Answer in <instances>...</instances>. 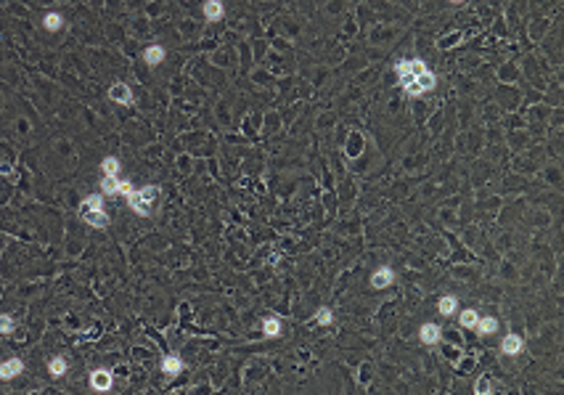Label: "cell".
Listing matches in <instances>:
<instances>
[{
    "label": "cell",
    "instance_id": "obj_29",
    "mask_svg": "<svg viewBox=\"0 0 564 395\" xmlns=\"http://www.w3.org/2000/svg\"><path fill=\"white\" fill-rule=\"evenodd\" d=\"M458 37H461V35H453V37H443V40L437 43V45H440V48H450V45H456V40H458Z\"/></svg>",
    "mask_w": 564,
    "mask_h": 395
},
{
    "label": "cell",
    "instance_id": "obj_31",
    "mask_svg": "<svg viewBox=\"0 0 564 395\" xmlns=\"http://www.w3.org/2000/svg\"><path fill=\"white\" fill-rule=\"evenodd\" d=\"M450 3H456V6H458V3H464V0H450Z\"/></svg>",
    "mask_w": 564,
    "mask_h": 395
},
{
    "label": "cell",
    "instance_id": "obj_27",
    "mask_svg": "<svg viewBox=\"0 0 564 395\" xmlns=\"http://www.w3.org/2000/svg\"><path fill=\"white\" fill-rule=\"evenodd\" d=\"M133 191H135V188H133V183H130V181H119V188H117V194H124V196H130Z\"/></svg>",
    "mask_w": 564,
    "mask_h": 395
},
{
    "label": "cell",
    "instance_id": "obj_23",
    "mask_svg": "<svg viewBox=\"0 0 564 395\" xmlns=\"http://www.w3.org/2000/svg\"><path fill=\"white\" fill-rule=\"evenodd\" d=\"M474 392H477V395H488V392H493V382H490L488 377H482L479 382L474 385Z\"/></svg>",
    "mask_w": 564,
    "mask_h": 395
},
{
    "label": "cell",
    "instance_id": "obj_15",
    "mask_svg": "<svg viewBox=\"0 0 564 395\" xmlns=\"http://www.w3.org/2000/svg\"><path fill=\"white\" fill-rule=\"evenodd\" d=\"M474 329L479 331V334H495V331H498V321L490 319V315H488V319H477V326H474Z\"/></svg>",
    "mask_w": 564,
    "mask_h": 395
},
{
    "label": "cell",
    "instance_id": "obj_18",
    "mask_svg": "<svg viewBox=\"0 0 564 395\" xmlns=\"http://www.w3.org/2000/svg\"><path fill=\"white\" fill-rule=\"evenodd\" d=\"M101 170H103V175H117V172H119V160H117V156H106V160L101 162Z\"/></svg>",
    "mask_w": 564,
    "mask_h": 395
},
{
    "label": "cell",
    "instance_id": "obj_22",
    "mask_svg": "<svg viewBox=\"0 0 564 395\" xmlns=\"http://www.w3.org/2000/svg\"><path fill=\"white\" fill-rule=\"evenodd\" d=\"M13 329H16V321H13V315H0V334H11Z\"/></svg>",
    "mask_w": 564,
    "mask_h": 395
},
{
    "label": "cell",
    "instance_id": "obj_4",
    "mask_svg": "<svg viewBox=\"0 0 564 395\" xmlns=\"http://www.w3.org/2000/svg\"><path fill=\"white\" fill-rule=\"evenodd\" d=\"M109 98L117 101V104H124V106H133V93H130V88L124 85V83L112 85V90H109Z\"/></svg>",
    "mask_w": 564,
    "mask_h": 395
},
{
    "label": "cell",
    "instance_id": "obj_16",
    "mask_svg": "<svg viewBox=\"0 0 564 395\" xmlns=\"http://www.w3.org/2000/svg\"><path fill=\"white\" fill-rule=\"evenodd\" d=\"M117 188H119V178L117 175H103V181H101V191L103 194L117 196Z\"/></svg>",
    "mask_w": 564,
    "mask_h": 395
},
{
    "label": "cell",
    "instance_id": "obj_30",
    "mask_svg": "<svg viewBox=\"0 0 564 395\" xmlns=\"http://www.w3.org/2000/svg\"><path fill=\"white\" fill-rule=\"evenodd\" d=\"M413 80H416V74H411V72H408V74H400V85H403V88H405V85H411Z\"/></svg>",
    "mask_w": 564,
    "mask_h": 395
},
{
    "label": "cell",
    "instance_id": "obj_13",
    "mask_svg": "<svg viewBox=\"0 0 564 395\" xmlns=\"http://www.w3.org/2000/svg\"><path fill=\"white\" fill-rule=\"evenodd\" d=\"M43 24H45V29H48V32H58V29L64 27V16H61V13H56V11H51V13H45Z\"/></svg>",
    "mask_w": 564,
    "mask_h": 395
},
{
    "label": "cell",
    "instance_id": "obj_2",
    "mask_svg": "<svg viewBox=\"0 0 564 395\" xmlns=\"http://www.w3.org/2000/svg\"><path fill=\"white\" fill-rule=\"evenodd\" d=\"M90 385H93V390L96 392H109L112 390V385H114V377H112V371L109 369H96L90 374Z\"/></svg>",
    "mask_w": 564,
    "mask_h": 395
},
{
    "label": "cell",
    "instance_id": "obj_6",
    "mask_svg": "<svg viewBox=\"0 0 564 395\" xmlns=\"http://www.w3.org/2000/svg\"><path fill=\"white\" fill-rule=\"evenodd\" d=\"M522 347H525V340L519 337V334H509L504 342H500V350H504L506 356H516V353H522Z\"/></svg>",
    "mask_w": 564,
    "mask_h": 395
},
{
    "label": "cell",
    "instance_id": "obj_20",
    "mask_svg": "<svg viewBox=\"0 0 564 395\" xmlns=\"http://www.w3.org/2000/svg\"><path fill=\"white\" fill-rule=\"evenodd\" d=\"M138 194H140V199H143L146 204H154L156 199H159V188H156V186H146V188H140Z\"/></svg>",
    "mask_w": 564,
    "mask_h": 395
},
{
    "label": "cell",
    "instance_id": "obj_3",
    "mask_svg": "<svg viewBox=\"0 0 564 395\" xmlns=\"http://www.w3.org/2000/svg\"><path fill=\"white\" fill-rule=\"evenodd\" d=\"M395 281V271L392 268H376V273L371 276V287L373 289H384V287H389V284Z\"/></svg>",
    "mask_w": 564,
    "mask_h": 395
},
{
    "label": "cell",
    "instance_id": "obj_17",
    "mask_svg": "<svg viewBox=\"0 0 564 395\" xmlns=\"http://www.w3.org/2000/svg\"><path fill=\"white\" fill-rule=\"evenodd\" d=\"M456 308H458V297L448 294V297L440 300V313H443V315H453V313H456Z\"/></svg>",
    "mask_w": 564,
    "mask_h": 395
},
{
    "label": "cell",
    "instance_id": "obj_7",
    "mask_svg": "<svg viewBox=\"0 0 564 395\" xmlns=\"http://www.w3.org/2000/svg\"><path fill=\"white\" fill-rule=\"evenodd\" d=\"M223 13H225V8H223L220 0H207L204 3V19L207 22H220Z\"/></svg>",
    "mask_w": 564,
    "mask_h": 395
},
{
    "label": "cell",
    "instance_id": "obj_1",
    "mask_svg": "<svg viewBox=\"0 0 564 395\" xmlns=\"http://www.w3.org/2000/svg\"><path fill=\"white\" fill-rule=\"evenodd\" d=\"M80 215H82L85 223L93 226V228H106L109 226V218L103 215V207H96V204H90V202L80 204Z\"/></svg>",
    "mask_w": 564,
    "mask_h": 395
},
{
    "label": "cell",
    "instance_id": "obj_26",
    "mask_svg": "<svg viewBox=\"0 0 564 395\" xmlns=\"http://www.w3.org/2000/svg\"><path fill=\"white\" fill-rule=\"evenodd\" d=\"M403 90H405V93H408V96H413V98H416V96H421V93H424V90H421V85H419L416 80H413L411 85H405Z\"/></svg>",
    "mask_w": 564,
    "mask_h": 395
},
{
    "label": "cell",
    "instance_id": "obj_9",
    "mask_svg": "<svg viewBox=\"0 0 564 395\" xmlns=\"http://www.w3.org/2000/svg\"><path fill=\"white\" fill-rule=\"evenodd\" d=\"M143 61H146L149 67L162 64V61H164V48H162V45H151V48H146V51H143Z\"/></svg>",
    "mask_w": 564,
    "mask_h": 395
},
{
    "label": "cell",
    "instance_id": "obj_10",
    "mask_svg": "<svg viewBox=\"0 0 564 395\" xmlns=\"http://www.w3.org/2000/svg\"><path fill=\"white\" fill-rule=\"evenodd\" d=\"M128 204H130V207H133L138 215H143V218H146V215H151V204H146L143 199H140V194H138V191H133V194L128 196Z\"/></svg>",
    "mask_w": 564,
    "mask_h": 395
},
{
    "label": "cell",
    "instance_id": "obj_8",
    "mask_svg": "<svg viewBox=\"0 0 564 395\" xmlns=\"http://www.w3.org/2000/svg\"><path fill=\"white\" fill-rule=\"evenodd\" d=\"M419 337H421V342H427V345L440 342V326H437V324H424L421 331H419Z\"/></svg>",
    "mask_w": 564,
    "mask_h": 395
},
{
    "label": "cell",
    "instance_id": "obj_19",
    "mask_svg": "<svg viewBox=\"0 0 564 395\" xmlns=\"http://www.w3.org/2000/svg\"><path fill=\"white\" fill-rule=\"evenodd\" d=\"M48 371H51V377L67 374V358H53V361L48 363Z\"/></svg>",
    "mask_w": 564,
    "mask_h": 395
},
{
    "label": "cell",
    "instance_id": "obj_25",
    "mask_svg": "<svg viewBox=\"0 0 564 395\" xmlns=\"http://www.w3.org/2000/svg\"><path fill=\"white\" fill-rule=\"evenodd\" d=\"M429 67H427V61L424 58H411V74H421V72H427Z\"/></svg>",
    "mask_w": 564,
    "mask_h": 395
},
{
    "label": "cell",
    "instance_id": "obj_24",
    "mask_svg": "<svg viewBox=\"0 0 564 395\" xmlns=\"http://www.w3.org/2000/svg\"><path fill=\"white\" fill-rule=\"evenodd\" d=\"M316 321H318L321 326H328V324L334 321V315H331V310H328V308H321V310L316 313Z\"/></svg>",
    "mask_w": 564,
    "mask_h": 395
},
{
    "label": "cell",
    "instance_id": "obj_21",
    "mask_svg": "<svg viewBox=\"0 0 564 395\" xmlns=\"http://www.w3.org/2000/svg\"><path fill=\"white\" fill-rule=\"evenodd\" d=\"M477 319H479V315H477V310H472V308H469V310H464V313H461V319H458V321H461V326H466V329H474V326H477Z\"/></svg>",
    "mask_w": 564,
    "mask_h": 395
},
{
    "label": "cell",
    "instance_id": "obj_12",
    "mask_svg": "<svg viewBox=\"0 0 564 395\" xmlns=\"http://www.w3.org/2000/svg\"><path fill=\"white\" fill-rule=\"evenodd\" d=\"M416 83L421 85V90H424V93H429V90H434V88H437V77H434V72H432V69H427V72L416 74Z\"/></svg>",
    "mask_w": 564,
    "mask_h": 395
},
{
    "label": "cell",
    "instance_id": "obj_28",
    "mask_svg": "<svg viewBox=\"0 0 564 395\" xmlns=\"http://www.w3.org/2000/svg\"><path fill=\"white\" fill-rule=\"evenodd\" d=\"M395 72H398V74H408V72H411V61H398Z\"/></svg>",
    "mask_w": 564,
    "mask_h": 395
},
{
    "label": "cell",
    "instance_id": "obj_11",
    "mask_svg": "<svg viewBox=\"0 0 564 395\" xmlns=\"http://www.w3.org/2000/svg\"><path fill=\"white\" fill-rule=\"evenodd\" d=\"M162 371L164 374H180L183 371V361L178 358V356H164V361H162Z\"/></svg>",
    "mask_w": 564,
    "mask_h": 395
},
{
    "label": "cell",
    "instance_id": "obj_14",
    "mask_svg": "<svg viewBox=\"0 0 564 395\" xmlns=\"http://www.w3.org/2000/svg\"><path fill=\"white\" fill-rule=\"evenodd\" d=\"M262 334L265 337H278L281 334V321L270 319V315H268V319H262Z\"/></svg>",
    "mask_w": 564,
    "mask_h": 395
},
{
    "label": "cell",
    "instance_id": "obj_5",
    "mask_svg": "<svg viewBox=\"0 0 564 395\" xmlns=\"http://www.w3.org/2000/svg\"><path fill=\"white\" fill-rule=\"evenodd\" d=\"M22 371H24V361H19V358L3 361V366H0V379H13V377H19Z\"/></svg>",
    "mask_w": 564,
    "mask_h": 395
}]
</instances>
